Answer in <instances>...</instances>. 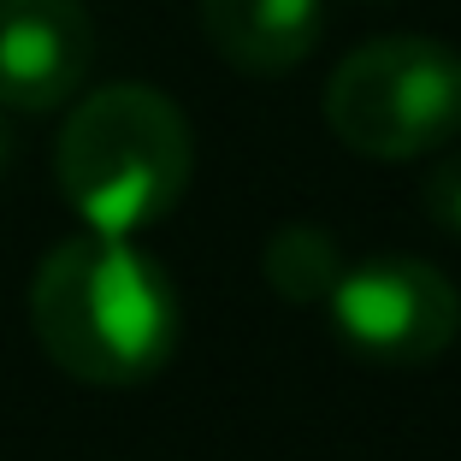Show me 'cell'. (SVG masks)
Segmentation results:
<instances>
[{
  "mask_svg": "<svg viewBox=\"0 0 461 461\" xmlns=\"http://www.w3.org/2000/svg\"><path fill=\"white\" fill-rule=\"evenodd\" d=\"M260 272H267L272 296H285L290 308H320V302H331V290L343 278V249L320 225H285L272 230Z\"/></svg>",
  "mask_w": 461,
  "mask_h": 461,
  "instance_id": "cell-7",
  "label": "cell"
},
{
  "mask_svg": "<svg viewBox=\"0 0 461 461\" xmlns=\"http://www.w3.org/2000/svg\"><path fill=\"white\" fill-rule=\"evenodd\" d=\"M426 219H432L438 230H449V237H461V154H449V160H438L432 172H426Z\"/></svg>",
  "mask_w": 461,
  "mask_h": 461,
  "instance_id": "cell-8",
  "label": "cell"
},
{
  "mask_svg": "<svg viewBox=\"0 0 461 461\" xmlns=\"http://www.w3.org/2000/svg\"><path fill=\"white\" fill-rule=\"evenodd\" d=\"M95 66L83 0H0V113H54Z\"/></svg>",
  "mask_w": 461,
  "mask_h": 461,
  "instance_id": "cell-5",
  "label": "cell"
},
{
  "mask_svg": "<svg viewBox=\"0 0 461 461\" xmlns=\"http://www.w3.org/2000/svg\"><path fill=\"white\" fill-rule=\"evenodd\" d=\"M326 124L366 160H420L461 136V54L432 36H379L338 59Z\"/></svg>",
  "mask_w": 461,
  "mask_h": 461,
  "instance_id": "cell-3",
  "label": "cell"
},
{
  "mask_svg": "<svg viewBox=\"0 0 461 461\" xmlns=\"http://www.w3.org/2000/svg\"><path fill=\"white\" fill-rule=\"evenodd\" d=\"M326 308L338 338L379 366H426L461 331V290L420 255H373L343 267Z\"/></svg>",
  "mask_w": 461,
  "mask_h": 461,
  "instance_id": "cell-4",
  "label": "cell"
},
{
  "mask_svg": "<svg viewBox=\"0 0 461 461\" xmlns=\"http://www.w3.org/2000/svg\"><path fill=\"white\" fill-rule=\"evenodd\" d=\"M13 166V131H6V119H0V172Z\"/></svg>",
  "mask_w": 461,
  "mask_h": 461,
  "instance_id": "cell-9",
  "label": "cell"
},
{
  "mask_svg": "<svg viewBox=\"0 0 461 461\" xmlns=\"http://www.w3.org/2000/svg\"><path fill=\"white\" fill-rule=\"evenodd\" d=\"M30 331L77 384H142L177 349V290L131 237H66L30 278Z\"/></svg>",
  "mask_w": 461,
  "mask_h": 461,
  "instance_id": "cell-1",
  "label": "cell"
},
{
  "mask_svg": "<svg viewBox=\"0 0 461 461\" xmlns=\"http://www.w3.org/2000/svg\"><path fill=\"white\" fill-rule=\"evenodd\" d=\"M326 0H202V30L219 59L249 77H285L313 54Z\"/></svg>",
  "mask_w": 461,
  "mask_h": 461,
  "instance_id": "cell-6",
  "label": "cell"
},
{
  "mask_svg": "<svg viewBox=\"0 0 461 461\" xmlns=\"http://www.w3.org/2000/svg\"><path fill=\"white\" fill-rule=\"evenodd\" d=\"M195 172L190 124L172 95L149 83H107L71 107L54 149V177L83 225L101 237H136L160 225Z\"/></svg>",
  "mask_w": 461,
  "mask_h": 461,
  "instance_id": "cell-2",
  "label": "cell"
}]
</instances>
